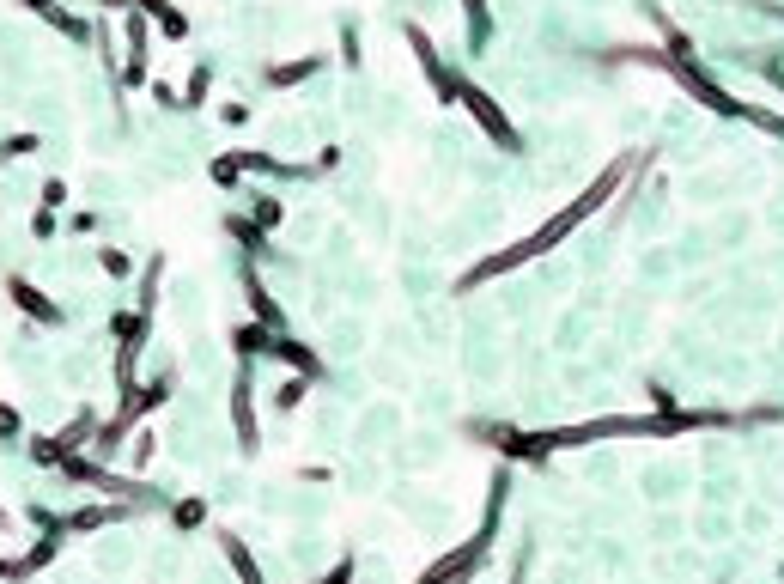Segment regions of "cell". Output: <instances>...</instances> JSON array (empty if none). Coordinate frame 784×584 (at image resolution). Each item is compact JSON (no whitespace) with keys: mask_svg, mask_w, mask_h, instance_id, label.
Wrapping results in <instances>:
<instances>
[{"mask_svg":"<svg viewBox=\"0 0 784 584\" xmlns=\"http://www.w3.org/2000/svg\"><path fill=\"white\" fill-rule=\"evenodd\" d=\"M98 262H104V268H110V274H116V280H122V274H128V256H122V250H98Z\"/></svg>","mask_w":784,"mask_h":584,"instance_id":"obj_25","label":"cell"},{"mask_svg":"<svg viewBox=\"0 0 784 584\" xmlns=\"http://www.w3.org/2000/svg\"><path fill=\"white\" fill-rule=\"evenodd\" d=\"M171 518H177V530H195L207 511H201V499H183V505H171Z\"/></svg>","mask_w":784,"mask_h":584,"instance_id":"obj_17","label":"cell"},{"mask_svg":"<svg viewBox=\"0 0 784 584\" xmlns=\"http://www.w3.org/2000/svg\"><path fill=\"white\" fill-rule=\"evenodd\" d=\"M128 438H134V463L146 469V463H152V451H159V438H152V426H134Z\"/></svg>","mask_w":784,"mask_h":584,"instance_id":"obj_15","label":"cell"},{"mask_svg":"<svg viewBox=\"0 0 784 584\" xmlns=\"http://www.w3.org/2000/svg\"><path fill=\"white\" fill-rule=\"evenodd\" d=\"M13 578H25V566L19 560H0V584H13Z\"/></svg>","mask_w":784,"mask_h":584,"instance_id":"obj_27","label":"cell"},{"mask_svg":"<svg viewBox=\"0 0 784 584\" xmlns=\"http://www.w3.org/2000/svg\"><path fill=\"white\" fill-rule=\"evenodd\" d=\"M61 201H67V183H61V177H49V183H43V207H61Z\"/></svg>","mask_w":784,"mask_h":584,"instance_id":"obj_24","label":"cell"},{"mask_svg":"<svg viewBox=\"0 0 784 584\" xmlns=\"http://www.w3.org/2000/svg\"><path fill=\"white\" fill-rule=\"evenodd\" d=\"M244 292H250V299H256V317H262V323H268V329H274V323H280V317H274V305H268V292H262V286H256V280H244Z\"/></svg>","mask_w":784,"mask_h":584,"instance_id":"obj_20","label":"cell"},{"mask_svg":"<svg viewBox=\"0 0 784 584\" xmlns=\"http://www.w3.org/2000/svg\"><path fill=\"white\" fill-rule=\"evenodd\" d=\"M31 238H43V244L55 238V207H37V213H31Z\"/></svg>","mask_w":784,"mask_h":584,"instance_id":"obj_19","label":"cell"},{"mask_svg":"<svg viewBox=\"0 0 784 584\" xmlns=\"http://www.w3.org/2000/svg\"><path fill=\"white\" fill-rule=\"evenodd\" d=\"M262 347H274V341H268L256 323H244V329H238V353H262Z\"/></svg>","mask_w":784,"mask_h":584,"instance_id":"obj_18","label":"cell"},{"mask_svg":"<svg viewBox=\"0 0 784 584\" xmlns=\"http://www.w3.org/2000/svg\"><path fill=\"white\" fill-rule=\"evenodd\" d=\"M19 432H25L19 408H13V402H0V438H19Z\"/></svg>","mask_w":784,"mask_h":584,"instance_id":"obj_22","label":"cell"},{"mask_svg":"<svg viewBox=\"0 0 784 584\" xmlns=\"http://www.w3.org/2000/svg\"><path fill=\"white\" fill-rule=\"evenodd\" d=\"M7 299H13L31 323H43V329H55V323H61V305L49 299V292H43L37 280H25V274H7Z\"/></svg>","mask_w":784,"mask_h":584,"instance_id":"obj_4","label":"cell"},{"mask_svg":"<svg viewBox=\"0 0 784 584\" xmlns=\"http://www.w3.org/2000/svg\"><path fill=\"white\" fill-rule=\"evenodd\" d=\"M274 402H280V408H298V402H304V378H286V384L274 390Z\"/></svg>","mask_w":784,"mask_h":584,"instance_id":"obj_21","label":"cell"},{"mask_svg":"<svg viewBox=\"0 0 784 584\" xmlns=\"http://www.w3.org/2000/svg\"><path fill=\"white\" fill-rule=\"evenodd\" d=\"M146 55H152L146 13H128V73H122V86H140V80H146Z\"/></svg>","mask_w":784,"mask_h":584,"instance_id":"obj_8","label":"cell"},{"mask_svg":"<svg viewBox=\"0 0 784 584\" xmlns=\"http://www.w3.org/2000/svg\"><path fill=\"white\" fill-rule=\"evenodd\" d=\"M614 177H620V171H608V177H602V183H596L590 195H578V201H572L566 213H554V219H547V226H541L535 238H523L517 250H505V256H493V262H481V268H475V274H468L462 286H475V280H487V274H505V268H517V262H529L535 250H547V244H560V238H566V232L578 226V219H584V213H590V207H596V201H602V195L614 189Z\"/></svg>","mask_w":784,"mask_h":584,"instance_id":"obj_1","label":"cell"},{"mask_svg":"<svg viewBox=\"0 0 784 584\" xmlns=\"http://www.w3.org/2000/svg\"><path fill=\"white\" fill-rule=\"evenodd\" d=\"M231 420H238V445L256 451V402H250V378H238V396H231Z\"/></svg>","mask_w":784,"mask_h":584,"instance_id":"obj_10","label":"cell"},{"mask_svg":"<svg viewBox=\"0 0 784 584\" xmlns=\"http://www.w3.org/2000/svg\"><path fill=\"white\" fill-rule=\"evenodd\" d=\"M456 98H468V110H475V122H481V128H487V134H493L499 146H505V153H517V134H511V122L499 116V104H493L487 92H475V86H462Z\"/></svg>","mask_w":784,"mask_h":584,"instance_id":"obj_7","label":"cell"},{"mask_svg":"<svg viewBox=\"0 0 784 584\" xmlns=\"http://www.w3.org/2000/svg\"><path fill=\"white\" fill-rule=\"evenodd\" d=\"M274 353H280L286 365H298V372H304V378H310V372H317V359H310L304 347H292V341H274Z\"/></svg>","mask_w":784,"mask_h":584,"instance_id":"obj_16","label":"cell"},{"mask_svg":"<svg viewBox=\"0 0 784 584\" xmlns=\"http://www.w3.org/2000/svg\"><path fill=\"white\" fill-rule=\"evenodd\" d=\"M13 530V511H0V536H7Z\"/></svg>","mask_w":784,"mask_h":584,"instance_id":"obj_28","label":"cell"},{"mask_svg":"<svg viewBox=\"0 0 784 584\" xmlns=\"http://www.w3.org/2000/svg\"><path fill=\"white\" fill-rule=\"evenodd\" d=\"M61 475H73V481H92L98 493H110V499H122V505H165V499H159V487L116 481V475H104L98 463H80V457H67V463H61Z\"/></svg>","mask_w":784,"mask_h":584,"instance_id":"obj_3","label":"cell"},{"mask_svg":"<svg viewBox=\"0 0 784 584\" xmlns=\"http://www.w3.org/2000/svg\"><path fill=\"white\" fill-rule=\"evenodd\" d=\"M128 518V505H80V511H67V518H61V530H104V524H122Z\"/></svg>","mask_w":784,"mask_h":584,"instance_id":"obj_9","label":"cell"},{"mask_svg":"<svg viewBox=\"0 0 784 584\" xmlns=\"http://www.w3.org/2000/svg\"><path fill=\"white\" fill-rule=\"evenodd\" d=\"M219 548H225V560H231V566H238V578H244V584H262V572H256V560L244 554V542H238V536H219Z\"/></svg>","mask_w":784,"mask_h":584,"instance_id":"obj_13","label":"cell"},{"mask_svg":"<svg viewBox=\"0 0 784 584\" xmlns=\"http://www.w3.org/2000/svg\"><path fill=\"white\" fill-rule=\"evenodd\" d=\"M201 92H207V67H195V80H189V98H183V104H201Z\"/></svg>","mask_w":784,"mask_h":584,"instance_id":"obj_26","label":"cell"},{"mask_svg":"<svg viewBox=\"0 0 784 584\" xmlns=\"http://www.w3.org/2000/svg\"><path fill=\"white\" fill-rule=\"evenodd\" d=\"M98 426H104V420H98V408H80V414H73V420L55 432V438H37V445H31V457H37L43 469H61V463H67L73 451H80V445H92V438H98Z\"/></svg>","mask_w":784,"mask_h":584,"instance_id":"obj_2","label":"cell"},{"mask_svg":"<svg viewBox=\"0 0 784 584\" xmlns=\"http://www.w3.org/2000/svg\"><path fill=\"white\" fill-rule=\"evenodd\" d=\"M590 432H620V420H608V426H590ZM578 438H584V432H554L547 445H578Z\"/></svg>","mask_w":784,"mask_h":584,"instance_id":"obj_23","label":"cell"},{"mask_svg":"<svg viewBox=\"0 0 784 584\" xmlns=\"http://www.w3.org/2000/svg\"><path fill=\"white\" fill-rule=\"evenodd\" d=\"M37 146H43L37 134H7V140H0V159H31Z\"/></svg>","mask_w":784,"mask_h":584,"instance_id":"obj_14","label":"cell"},{"mask_svg":"<svg viewBox=\"0 0 784 584\" xmlns=\"http://www.w3.org/2000/svg\"><path fill=\"white\" fill-rule=\"evenodd\" d=\"M25 13H37L43 25H55V31L67 37V43H98V31H92V25H86L80 13H67L61 0H25Z\"/></svg>","mask_w":784,"mask_h":584,"instance_id":"obj_6","label":"cell"},{"mask_svg":"<svg viewBox=\"0 0 784 584\" xmlns=\"http://www.w3.org/2000/svg\"><path fill=\"white\" fill-rule=\"evenodd\" d=\"M134 13H146V19H159V31L165 37H189V19L171 7V0H134Z\"/></svg>","mask_w":784,"mask_h":584,"instance_id":"obj_11","label":"cell"},{"mask_svg":"<svg viewBox=\"0 0 784 584\" xmlns=\"http://www.w3.org/2000/svg\"><path fill=\"white\" fill-rule=\"evenodd\" d=\"M55 554H61V536H49V530H43V536H37V542L25 548V560H19V566H25V578H31V572H43V566H49Z\"/></svg>","mask_w":784,"mask_h":584,"instance_id":"obj_12","label":"cell"},{"mask_svg":"<svg viewBox=\"0 0 784 584\" xmlns=\"http://www.w3.org/2000/svg\"><path fill=\"white\" fill-rule=\"evenodd\" d=\"M487 536H493V518H487V530H481L475 542H468V548H456V554H444V560H438V566H432V572H426L420 584H462L468 572H475V560L487 554Z\"/></svg>","mask_w":784,"mask_h":584,"instance_id":"obj_5","label":"cell"}]
</instances>
